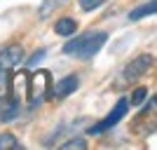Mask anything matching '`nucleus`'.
I'll return each mask as SVG.
<instances>
[{"label": "nucleus", "mask_w": 157, "mask_h": 150, "mask_svg": "<svg viewBox=\"0 0 157 150\" xmlns=\"http://www.w3.org/2000/svg\"><path fill=\"white\" fill-rule=\"evenodd\" d=\"M105 40H108V33L105 31H87L82 35H78V38H73L71 42H66L63 54H71L75 59L87 61V59H92V56H96Z\"/></svg>", "instance_id": "f257e3e1"}, {"label": "nucleus", "mask_w": 157, "mask_h": 150, "mask_svg": "<svg viewBox=\"0 0 157 150\" xmlns=\"http://www.w3.org/2000/svg\"><path fill=\"white\" fill-rule=\"evenodd\" d=\"M152 66H155V59H152V54H141V56H136L134 61H129V63L124 66V71L120 73V82L115 87L117 89H122V87L131 85V82H136L138 78H143L145 73L150 71Z\"/></svg>", "instance_id": "f03ea898"}, {"label": "nucleus", "mask_w": 157, "mask_h": 150, "mask_svg": "<svg viewBox=\"0 0 157 150\" xmlns=\"http://www.w3.org/2000/svg\"><path fill=\"white\" fill-rule=\"evenodd\" d=\"M52 89V80L47 71H35L33 75H28V87H26V98L31 101V106H40L47 98Z\"/></svg>", "instance_id": "7ed1b4c3"}, {"label": "nucleus", "mask_w": 157, "mask_h": 150, "mask_svg": "<svg viewBox=\"0 0 157 150\" xmlns=\"http://www.w3.org/2000/svg\"><path fill=\"white\" fill-rule=\"evenodd\" d=\"M127 110H129V98H120L117 103H115V108H113V110L105 115V120H101L98 124H94L92 129H89V134H92V136H96V134H103V131H108L110 127H115L120 120L124 117Z\"/></svg>", "instance_id": "20e7f679"}, {"label": "nucleus", "mask_w": 157, "mask_h": 150, "mask_svg": "<svg viewBox=\"0 0 157 150\" xmlns=\"http://www.w3.org/2000/svg\"><path fill=\"white\" fill-rule=\"evenodd\" d=\"M21 63H24V47L21 45H7L5 49H0V75L17 71Z\"/></svg>", "instance_id": "39448f33"}, {"label": "nucleus", "mask_w": 157, "mask_h": 150, "mask_svg": "<svg viewBox=\"0 0 157 150\" xmlns=\"http://www.w3.org/2000/svg\"><path fill=\"white\" fill-rule=\"evenodd\" d=\"M21 113V101L17 96H2L0 98V122H12Z\"/></svg>", "instance_id": "423d86ee"}, {"label": "nucleus", "mask_w": 157, "mask_h": 150, "mask_svg": "<svg viewBox=\"0 0 157 150\" xmlns=\"http://www.w3.org/2000/svg\"><path fill=\"white\" fill-rule=\"evenodd\" d=\"M80 87V80H78V75H66L63 80H59L56 85L49 89V94H52V98H56V101H61V98H66V96H71L73 91Z\"/></svg>", "instance_id": "0eeeda50"}, {"label": "nucleus", "mask_w": 157, "mask_h": 150, "mask_svg": "<svg viewBox=\"0 0 157 150\" xmlns=\"http://www.w3.org/2000/svg\"><path fill=\"white\" fill-rule=\"evenodd\" d=\"M75 31H78V21L73 17H61L59 21H54V33L61 38H71L75 35Z\"/></svg>", "instance_id": "6e6552de"}, {"label": "nucleus", "mask_w": 157, "mask_h": 150, "mask_svg": "<svg viewBox=\"0 0 157 150\" xmlns=\"http://www.w3.org/2000/svg\"><path fill=\"white\" fill-rule=\"evenodd\" d=\"M155 12H157V2L150 0V2H145V5L131 10L129 12V21H138V19H143V17H148V14H155Z\"/></svg>", "instance_id": "1a4fd4ad"}, {"label": "nucleus", "mask_w": 157, "mask_h": 150, "mask_svg": "<svg viewBox=\"0 0 157 150\" xmlns=\"http://www.w3.org/2000/svg\"><path fill=\"white\" fill-rule=\"evenodd\" d=\"M17 148H21L17 136H12V134H0V150H17Z\"/></svg>", "instance_id": "9d476101"}, {"label": "nucleus", "mask_w": 157, "mask_h": 150, "mask_svg": "<svg viewBox=\"0 0 157 150\" xmlns=\"http://www.w3.org/2000/svg\"><path fill=\"white\" fill-rule=\"evenodd\" d=\"M61 148H63V150H85L87 141H85V138H71V141L61 143Z\"/></svg>", "instance_id": "9b49d317"}, {"label": "nucleus", "mask_w": 157, "mask_h": 150, "mask_svg": "<svg viewBox=\"0 0 157 150\" xmlns=\"http://www.w3.org/2000/svg\"><path fill=\"white\" fill-rule=\"evenodd\" d=\"M108 0H80V10L82 12H92V10H98L101 5H105Z\"/></svg>", "instance_id": "f8f14e48"}, {"label": "nucleus", "mask_w": 157, "mask_h": 150, "mask_svg": "<svg viewBox=\"0 0 157 150\" xmlns=\"http://www.w3.org/2000/svg\"><path fill=\"white\" fill-rule=\"evenodd\" d=\"M145 96H148V89L145 87H138L134 94H131V98H129V103H134V106H138V103H143L145 101Z\"/></svg>", "instance_id": "ddd939ff"}, {"label": "nucleus", "mask_w": 157, "mask_h": 150, "mask_svg": "<svg viewBox=\"0 0 157 150\" xmlns=\"http://www.w3.org/2000/svg\"><path fill=\"white\" fill-rule=\"evenodd\" d=\"M45 49H38V52H35V54H31V59H28L26 61V66H28V68H35V63H38V61L40 59H42V56H45Z\"/></svg>", "instance_id": "4468645a"}]
</instances>
